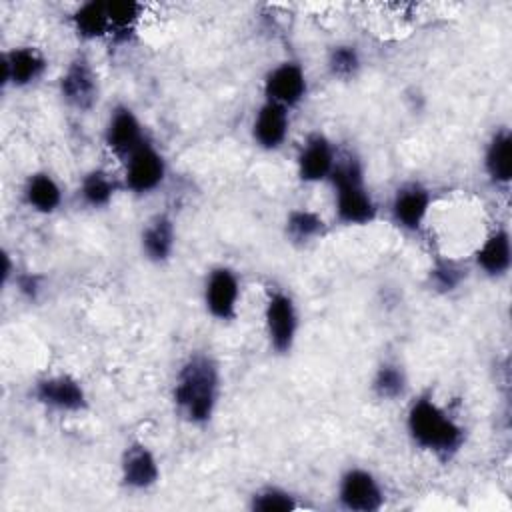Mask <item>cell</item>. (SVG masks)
Wrapping results in <instances>:
<instances>
[{
  "instance_id": "e0dca14e",
  "label": "cell",
  "mask_w": 512,
  "mask_h": 512,
  "mask_svg": "<svg viewBox=\"0 0 512 512\" xmlns=\"http://www.w3.org/2000/svg\"><path fill=\"white\" fill-rule=\"evenodd\" d=\"M176 248V224L170 214L158 212L140 230L142 256L152 264H166Z\"/></svg>"
},
{
  "instance_id": "4316f807",
  "label": "cell",
  "mask_w": 512,
  "mask_h": 512,
  "mask_svg": "<svg viewBox=\"0 0 512 512\" xmlns=\"http://www.w3.org/2000/svg\"><path fill=\"white\" fill-rule=\"evenodd\" d=\"M248 508L254 512H288L296 510L298 502L290 490L276 484H266L252 492Z\"/></svg>"
},
{
  "instance_id": "30bf717a",
  "label": "cell",
  "mask_w": 512,
  "mask_h": 512,
  "mask_svg": "<svg viewBox=\"0 0 512 512\" xmlns=\"http://www.w3.org/2000/svg\"><path fill=\"white\" fill-rule=\"evenodd\" d=\"M264 100L276 102L288 110L302 104L308 94V74L296 60H282L274 64L262 80Z\"/></svg>"
},
{
  "instance_id": "484cf974",
  "label": "cell",
  "mask_w": 512,
  "mask_h": 512,
  "mask_svg": "<svg viewBox=\"0 0 512 512\" xmlns=\"http://www.w3.org/2000/svg\"><path fill=\"white\" fill-rule=\"evenodd\" d=\"M326 70L334 80H340V82L354 80L362 70L360 48L352 42L332 44L326 54Z\"/></svg>"
},
{
  "instance_id": "8992f818",
  "label": "cell",
  "mask_w": 512,
  "mask_h": 512,
  "mask_svg": "<svg viewBox=\"0 0 512 512\" xmlns=\"http://www.w3.org/2000/svg\"><path fill=\"white\" fill-rule=\"evenodd\" d=\"M168 176V164L164 154L146 140L124 160L122 188L134 196H148L156 192Z\"/></svg>"
},
{
  "instance_id": "7c38bea8",
  "label": "cell",
  "mask_w": 512,
  "mask_h": 512,
  "mask_svg": "<svg viewBox=\"0 0 512 512\" xmlns=\"http://www.w3.org/2000/svg\"><path fill=\"white\" fill-rule=\"evenodd\" d=\"M144 126L138 114L128 104H116L104 124V146L122 162L146 142Z\"/></svg>"
},
{
  "instance_id": "8fae6325",
  "label": "cell",
  "mask_w": 512,
  "mask_h": 512,
  "mask_svg": "<svg viewBox=\"0 0 512 512\" xmlns=\"http://www.w3.org/2000/svg\"><path fill=\"white\" fill-rule=\"evenodd\" d=\"M338 160L334 142L320 130L308 132L296 154V176L304 184L328 182Z\"/></svg>"
},
{
  "instance_id": "5bb4252c",
  "label": "cell",
  "mask_w": 512,
  "mask_h": 512,
  "mask_svg": "<svg viewBox=\"0 0 512 512\" xmlns=\"http://www.w3.org/2000/svg\"><path fill=\"white\" fill-rule=\"evenodd\" d=\"M432 192L422 182H404L390 200V218L404 232H420L432 208Z\"/></svg>"
},
{
  "instance_id": "2e32d148",
  "label": "cell",
  "mask_w": 512,
  "mask_h": 512,
  "mask_svg": "<svg viewBox=\"0 0 512 512\" xmlns=\"http://www.w3.org/2000/svg\"><path fill=\"white\" fill-rule=\"evenodd\" d=\"M290 126L292 118L288 108L270 100H262L260 106L254 110L250 122V136L260 150L276 152L288 140Z\"/></svg>"
},
{
  "instance_id": "ac0fdd59",
  "label": "cell",
  "mask_w": 512,
  "mask_h": 512,
  "mask_svg": "<svg viewBox=\"0 0 512 512\" xmlns=\"http://www.w3.org/2000/svg\"><path fill=\"white\" fill-rule=\"evenodd\" d=\"M472 258L484 276L492 280L504 278L512 266V240L508 228H494L474 250Z\"/></svg>"
},
{
  "instance_id": "7a4b0ae2",
  "label": "cell",
  "mask_w": 512,
  "mask_h": 512,
  "mask_svg": "<svg viewBox=\"0 0 512 512\" xmlns=\"http://www.w3.org/2000/svg\"><path fill=\"white\" fill-rule=\"evenodd\" d=\"M406 432L414 446L442 462L452 460L466 444V428L462 422L428 392L408 404Z\"/></svg>"
},
{
  "instance_id": "cb8c5ba5",
  "label": "cell",
  "mask_w": 512,
  "mask_h": 512,
  "mask_svg": "<svg viewBox=\"0 0 512 512\" xmlns=\"http://www.w3.org/2000/svg\"><path fill=\"white\" fill-rule=\"evenodd\" d=\"M108 12V38L114 42H128L136 32L144 6L134 0H112L106 2Z\"/></svg>"
},
{
  "instance_id": "7402d4cb",
  "label": "cell",
  "mask_w": 512,
  "mask_h": 512,
  "mask_svg": "<svg viewBox=\"0 0 512 512\" xmlns=\"http://www.w3.org/2000/svg\"><path fill=\"white\" fill-rule=\"evenodd\" d=\"M120 190H124L122 180L114 178L106 168L88 170L78 184L80 200L92 210H102L110 206Z\"/></svg>"
},
{
  "instance_id": "9c48e42d",
  "label": "cell",
  "mask_w": 512,
  "mask_h": 512,
  "mask_svg": "<svg viewBox=\"0 0 512 512\" xmlns=\"http://www.w3.org/2000/svg\"><path fill=\"white\" fill-rule=\"evenodd\" d=\"M58 94L62 102L76 112H90L98 104V74L84 54H76L62 70L58 78Z\"/></svg>"
},
{
  "instance_id": "44dd1931",
  "label": "cell",
  "mask_w": 512,
  "mask_h": 512,
  "mask_svg": "<svg viewBox=\"0 0 512 512\" xmlns=\"http://www.w3.org/2000/svg\"><path fill=\"white\" fill-rule=\"evenodd\" d=\"M328 234L326 220L312 208H292L284 218V236L290 244L304 248Z\"/></svg>"
},
{
  "instance_id": "83f0119b",
  "label": "cell",
  "mask_w": 512,
  "mask_h": 512,
  "mask_svg": "<svg viewBox=\"0 0 512 512\" xmlns=\"http://www.w3.org/2000/svg\"><path fill=\"white\" fill-rule=\"evenodd\" d=\"M464 276H466L464 270L454 260H438L428 274L432 288L444 294L456 290L462 284Z\"/></svg>"
},
{
  "instance_id": "9a60e30c",
  "label": "cell",
  "mask_w": 512,
  "mask_h": 512,
  "mask_svg": "<svg viewBox=\"0 0 512 512\" xmlns=\"http://www.w3.org/2000/svg\"><path fill=\"white\" fill-rule=\"evenodd\" d=\"M160 474V462L148 444L132 440L124 446L120 454V484L126 490L146 492L160 482Z\"/></svg>"
},
{
  "instance_id": "6da1fadb",
  "label": "cell",
  "mask_w": 512,
  "mask_h": 512,
  "mask_svg": "<svg viewBox=\"0 0 512 512\" xmlns=\"http://www.w3.org/2000/svg\"><path fill=\"white\" fill-rule=\"evenodd\" d=\"M222 374L208 352H190L178 366L172 384V404L190 426H206L218 408Z\"/></svg>"
},
{
  "instance_id": "4fadbf2b",
  "label": "cell",
  "mask_w": 512,
  "mask_h": 512,
  "mask_svg": "<svg viewBox=\"0 0 512 512\" xmlns=\"http://www.w3.org/2000/svg\"><path fill=\"white\" fill-rule=\"evenodd\" d=\"M2 88H30L48 70V58L36 46L22 44L2 52Z\"/></svg>"
},
{
  "instance_id": "d6986e66",
  "label": "cell",
  "mask_w": 512,
  "mask_h": 512,
  "mask_svg": "<svg viewBox=\"0 0 512 512\" xmlns=\"http://www.w3.org/2000/svg\"><path fill=\"white\" fill-rule=\"evenodd\" d=\"M484 174L496 188H508L512 180V132L508 126H498L486 146L482 156Z\"/></svg>"
},
{
  "instance_id": "ba28073f",
  "label": "cell",
  "mask_w": 512,
  "mask_h": 512,
  "mask_svg": "<svg viewBox=\"0 0 512 512\" xmlns=\"http://www.w3.org/2000/svg\"><path fill=\"white\" fill-rule=\"evenodd\" d=\"M336 500L348 512H378L386 504V492L374 472L350 466L338 478Z\"/></svg>"
},
{
  "instance_id": "5b68a950",
  "label": "cell",
  "mask_w": 512,
  "mask_h": 512,
  "mask_svg": "<svg viewBox=\"0 0 512 512\" xmlns=\"http://www.w3.org/2000/svg\"><path fill=\"white\" fill-rule=\"evenodd\" d=\"M32 396L40 406L60 414H80L90 404L84 384L68 372L40 376L32 384Z\"/></svg>"
},
{
  "instance_id": "d4e9b609",
  "label": "cell",
  "mask_w": 512,
  "mask_h": 512,
  "mask_svg": "<svg viewBox=\"0 0 512 512\" xmlns=\"http://www.w3.org/2000/svg\"><path fill=\"white\" fill-rule=\"evenodd\" d=\"M370 390L378 400L394 402L406 396L408 390V374L402 364L394 360H384L372 374Z\"/></svg>"
},
{
  "instance_id": "ffe728a7",
  "label": "cell",
  "mask_w": 512,
  "mask_h": 512,
  "mask_svg": "<svg viewBox=\"0 0 512 512\" xmlns=\"http://www.w3.org/2000/svg\"><path fill=\"white\" fill-rule=\"evenodd\" d=\"M24 204L36 214H54L64 200L60 182L48 170H34L26 176L22 186Z\"/></svg>"
},
{
  "instance_id": "603a6c76",
  "label": "cell",
  "mask_w": 512,
  "mask_h": 512,
  "mask_svg": "<svg viewBox=\"0 0 512 512\" xmlns=\"http://www.w3.org/2000/svg\"><path fill=\"white\" fill-rule=\"evenodd\" d=\"M72 30L80 40L94 42L108 38V12H106V2L100 0H88L80 6L70 16Z\"/></svg>"
},
{
  "instance_id": "3957f363",
  "label": "cell",
  "mask_w": 512,
  "mask_h": 512,
  "mask_svg": "<svg viewBox=\"0 0 512 512\" xmlns=\"http://www.w3.org/2000/svg\"><path fill=\"white\" fill-rule=\"evenodd\" d=\"M334 196V218L342 226H368L378 218V204L366 184V170L354 152L338 154L328 178Z\"/></svg>"
},
{
  "instance_id": "52a82bcc",
  "label": "cell",
  "mask_w": 512,
  "mask_h": 512,
  "mask_svg": "<svg viewBox=\"0 0 512 512\" xmlns=\"http://www.w3.org/2000/svg\"><path fill=\"white\" fill-rule=\"evenodd\" d=\"M242 298V282L234 268L218 264L208 270L202 286L206 312L218 322H234L238 318Z\"/></svg>"
},
{
  "instance_id": "277c9868",
  "label": "cell",
  "mask_w": 512,
  "mask_h": 512,
  "mask_svg": "<svg viewBox=\"0 0 512 512\" xmlns=\"http://www.w3.org/2000/svg\"><path fill=\"white\" fill-rule=\"evenodd\" d=\"M262 316L270 350L278 356H288L294 350L300 330V314L294 298L280 288L270 290Z\"/></svg>"
},
{
  "instance_id": "f1b7e54d",
  "label": "cell",
  "mask_w": 512,
  "mask_h": 512,
  "mask_svg": "<svg viewBox=\"0 0 512 512\" xmlns=\"http://www.w3.org/2000/svg\"><path fill=\"white\" fill-rule=\"evenodd\" d=\"M14 286L18 290V294L22 298H26L28 302H36L42 294V276L34 274V272H16L14 276Z\"/></svg>"
}]
</instances>
